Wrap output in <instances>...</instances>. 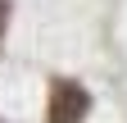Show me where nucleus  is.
Here are the masks:
<instances>
[{"label":"nucleus","mask_w":127,"mask_h":123,"mask_svg":"<svg viewBox=\"0 0 127 123\" xmlns=\"http://www.w3.org/2000/svg\"><path fill=\"white\" fill-rule=\"evenodd\" d=\"M91 110V96H86V87H77V82H55L50 87V105H45V114H50V123H82Z\"/></svg>","instance_id":"1"},{"label":"nucleus","mask_w":127,"mask_h":123,"mask_svg":"<svg viewBox=\"0 0 127 123\" xmlns=\"http://www.w3.org/2000/svg\"><path fill=\"white\" fill-rule=\"evenodd\" d=\"M5 27H9V0H0V41H5Z\"/></svg>","instance_id":"2"}]
</instances>
